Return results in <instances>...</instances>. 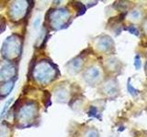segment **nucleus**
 I'll return each instance as SVG.
<instances>
[{
  "mask_svg": "<svg viewBox=\"0 0 147 137\" xmlns=\"http://www.w3.org/2000/svg\"><path fill=\"white\" fill-rule=\"evenodd\" d=\"M28 5L26 4V2H15L12 6H11V9H10V13L13 18L15 19H20V18L24 16V14L27 10Z\"/></svg>",
  "mask_w": 147,
  "mask_h": 137,
  "instance_id": "nucleus-7",
  "label": "nucleus"
},
{
  "mask_svg": "<svg viewBox=\"0 0 147 137\" xmlns=\"http://www.w3.org/2000/svg\"><path fill=\"white\" fill-rule=\"evenodd\" d=\"M36 110L37 108L32 105H26L25 107L21 108L20 111V120L21 122H28V120L32 119L36 114Z\"/></svg>",
  "mask_w": 147,
  "mask_h": 137,
  "instance_id": "nucleus-8",
  "label": "nucleus"
},
{
  "mask_svg": "<svg viewBox=\"0 0 147 137\" xmlns=\"http://www.w3.org/2000/svg\"><path fill=\"white\" fill-rule=\"evenodd\" d=\"M100 91L108 98L117 97L119 93V82L115 78H109L102 82L100 87Z\"/></svg>",
  "mask_w": 147,
  "mask_h": 137,
  "instance_id": "nucleus-4",
  "label": "nucleus"
},
{
  "mask_svg": "<svg viewBox=\"0 0 147 137\" xmlns=\"http://www.w3.org/2000/svg\"><path fill=\"white\" fill-rule=\"evenodd\" d=\"M69 17H70V15H69V12L66 9H57V10H54L50 16L51 24H52L54 29H59L66 24V22L69 19Z\"/></svg>",
  "mask_w": 147,
  "mask_h": 137,
  "instance_id": "nucleus-5",
  "label": "nucleus"
},
{
  "mask_svg": "<svg viewBox=\"0 0 147 137\" xmlns=\"http://www.w3.org/2000/svg\"><path fill=\"white\" fill-rule=\"evenodd\" d=\"M12 102H13V99L11 98V99H9L6 103H5L4 107H3V109H2V111H1V112H0V119H1V118L5 115V113H6V112L7 111V109H8V107H9V105L11 104Z\"/></svg>",
  "mask_w": 147,
  "mask_h": 137,
  "instance_id": "nucleus-16",
  "label": "nucleus"
},
{
  "mask_svg": "<svg viewBox=\"0 0 147 137\" xmlns=\"http://www.w3.org/2000/svg\"><path fill=\"white\" fill-rule=\"evenodd\" d=\"M95 49L100 53H108L113 49V40L111 38L107 35H103L98 37L95 40Z\"/></svg>",
  "mask_w": 147,
  "mask_h": 137,
  "instance_id": "nucleus-6",
  "label": "nucleus"
},
{
  "mask_svg": "<svg viewBox=\"0 0 147 137\" xmlns=\"http://www.w3.org/2000/svg\"><path fill=\"white\" fill-rule=\"evenodd\" d=\"M82 137H99L98 131L94 127L87 128V129L84 132Z\"/></svg>",
  "mask_w": 147,
  "mask_h": 137,
  "instance_id": "nucleus-14",
  "label": "nucleus"
},
{
  "mask_svg": "<svg viewBox=\"0 0 147 137\" xmlns=\"http://www.w3.org/2000/svg\"><path fill=\"white\" fill-rule=\"evenodd\" d=\"M102 70H101V68L98 65H93L89 67L88 68H86L84 74H83V78H84L85 81L91 86L99 84L101 80H102Z\"/></svg>",
  "mask_w": 147,
  "mask_h": 137,
  "instance_id": "nucleus-3",
  "label": "nucleus"
},
{
  "mask_svg": "<svg viewBox=\"0 0 147 137\" xmlns=\"http://www.w3.org/2000/svg\"><path fill=\"white\" fill-rule=\"evenodd\" d=\"M142 29H144V33L147 35V17L144 18V22H142Z\"/></svg>",
  "mask_w": 147,
  "mask_h": 137,
  "instance_id": "nucleus-17",
  "label": "nucleus"
},
{
  "mask_svg": "<svg viewBox=\"0 0 147 137\" xmlns=\"http://www.w3.org/2000/svg\"><path fill=\"white\" fill-rule=\"evenodd\" d=\"M16 73L15 67L12 64L6 63L0 67V79L1 80H8L9 78L13 77Z\"/></svg>",
  "mask_w": 147,
  "mask_h": 137,
  "instance_id": "nucleus-10",
  "label": "nucleus"
},
{
  "mask_svg": "<svg viewBox=\"0 0 147 137\" xmlns=\"http://www.w3.org/2000/svg\"><path fill=\"white\" fill-rule=\"evenodd\" d=\"M21 51V41L16 36H11L4 43L2 52L5 57L8 59H15L20 56Z\"/></svg>",
  "mask_w": 147,
  "mask_h": 137,
  "instance_id": "nucleus-2",
  "label": "nucleus"
},
{
  "mask_svg": "<svg viewBox=\"0 0 147 137\" xmlns=\"http://www.w3.org/2000/svg\"><path fill=\"white\" fill-rule=\"evenodd\" d=\"M83 59L81 58L74 59L70 63L68 64V70L71 73H77L83 67Z\"/></svg>",
  "mask_w": 147,
  "mask_h": 137,
  "instance_id": "nucleus-12",
  "label": "nucleus"
},
{
  "mask_svg": "<svg viewBox=\"0 0 147 137\" xmlns=\"http://www.w3.org/2000/svg\"><path fill=\"white\" fill-rule=\"evenodd\" d=\"M127 19L129 21H131V23H133V24L140 23L144 19V11H142L140 7H133L128 12Z\"/></svg>",
  "mask_w": 147,
  "mask_h": 137,
  "instance_id": "nucleus-9",
  "label": "nucleus"
},
{
  "mask_svg": "<svg viewBox=\"0 0 147 137\" xmlns=\"http://www.w3.org/2000/svg\"><path fill=\"white\" fill-rule=\"evenodd\" d=\"M54 76L55 68L52 64L47 61H41L34 70L35 79L41 83H48L54 79Z\"/></svg>",
  "mask_w": 147,
  "mask_h": 137,
  "instance_id": "nucleus-1",
  "label": "nucleus"
},
{
  "mask_svg": "<svg viewBox=\"0 0 147 137\" xmlns=\"http://www.w3.org/2000/svg\"><path fill=\"white\" fill-rule=\"evenodd\" d=\"M69 98V92L68 90L63 88V87H60L55 92V99L59 102H66Z\"/></svg>",
  "mask_w": 147,
  "mask_h": 137,
  "instance_id": "nucleus-13",
  "label": "nucleus"
},
{
  "mask_svg": "<svg viewBox=\"0 0 147 137\" xmlns=\"http://www.w3.org/2000/svg\"><path fill=\"white\" fill-rule=\"evenodd\" d=\"M13 86H14L13 81H9V82H7V83H5L1 87V95L7 96L11 91V90L13 89Z\"/></svg>",
  "mask_w": 147,
  "mask_h": 137,
  "instance_id": "nucleus-15",
  "label": "nucleus"
},
{
  "mask_svg": "<svg viewBox=\"0 0 147 137\" xmlns=\"http://www.w3.org/2000/svg\"><path fill=\"white\" fill-rule=\"evenodd\" d=\"M105 67L107 68V70L115 72L119 70V68H121V62L115 57H109L105 61Z\"/></svg>",
  "mask_w": 147,
  "mask_h": 137,
  "instance_id": "nucleus-11",
  "label": "nucleus"
}]
</instances>
